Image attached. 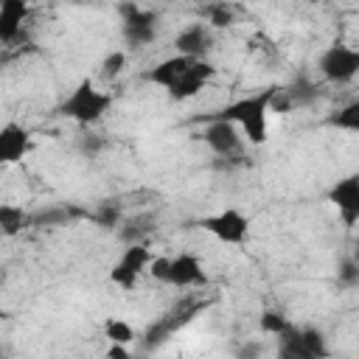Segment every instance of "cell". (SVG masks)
Here are the masks:
<instances>
[{
  "label": "cell",
  "mask_w": 359,
  "mask_h": 359,
  "mask_svg": "<svg viewBox=\"0 0 359 359\" xmlns=\"http://www.w3.org/2000/svg\"><path fill=\"white\" fill-rule=\"evenodd\" d=\"M264 356V345L258 339H247L236 348V359H261Z\"/></svg>",
  "instance_id": "cell-27"
},
{
  "label": "cell",
  "mask_w": 359,
  "mask_h": 359,
  "mask_svg": "<svg viewBox=\"0 0 359 359\" xmlns=\"http://www.w3.org/2000/svg\"><path fill=\"white\" fill-rule=\"evenodd\" d=\"M149 216H137V219H129V222H121L118 227V236L121 241L129 247V244H146V236L151 233V224H146Z\"/></svg>",
  "instance_id": "cell-18"
},
{
  "label": "cell",
  "mask_w": 359,
  "mask_h": 359,
  "mask_svg": "<svg viewBox=\"0 0 359 359\" xmlns=\"http://www.w3.org/2000/svg\"><path fill=\"white\" fill-rule=\"evenodd\" d=\"M31 224V216L14 205V202H0V233L3 236H20Z\"/></svg>",
  "instance_id": "cell-17"
},
{
  "label": "cell",
  "mask_w": 359,
  "mask_h": 359,
  "mask_svg": "<svg viewBox=\"0 0 359 359\" xmlns=\"http://www.w3.org/2000/svg\"><path fill=\"white\" fill-rule=\"evenodd\" d=\"M93 222H95L98 227H118V224L123 222V216H121V205L112 202V199L101 202V205L95 208V213H93Z\"/></svg>",
  "instance_id": "cell-23"
},
{
  "label": "cell",
  "mask_w": 359,
  "mask_h": 359,
  "mask_svg": "<svg viewBox=\"0 0 359 359\" xmlns=\"http://www.w3.org/2000/svg\"><path fill=\"white\" fill-rule=\"evenodd\" d=\"M202 140L210 146L213 154L224 157V160H233L241 154V132L233 126V123H224V121H208L205 132H202Z\"/></svg>",
  "instance_id": "cell-8"
},
{
  "label": "cell",
  "mask_w": 359,
  "mask_h": 359,
  "mask_svg": "<svg viewBox=\"0 0 359 359\" xmlns=\"http://www.w3.org/2000/svg\"><path fill=\"white\" fill-rule=\"evenodd\" d=\"M118 11L123 17V39L132 48H143V45H151L157 39V22H160V17L154 11L140 8L135 3H123Z\"/></svg>",
  "instance_id": "cell-6"
},
{
  "label": "cell",
  "mask_w": 359,
  "mask_h": 359,
  "mask_svg": "<svg viewBox=\"0 0 359 359\" xmlns=\"http://www.w3.org/2000/svg\"><path fill=\"white\" fill-rule=\"evenodd\" d=\"M174 48H177L180 56L202 59V56L213 48V31H210L205 22H191V25H185V28L174 36Z\"/></svg>",
  "instance_id": "cell-13"
},
{
  "label": "cell",
  "mask_w": 359,
  "mask_h": 359,
  "mask_svg": "<svg viewBox=\"0 0 359 359\" xmlns=\"http://www.w3.org/2000/svg\"><path fill=\"white\" fill-rule=\"evenodd\" d=\"M165 283L177 286V289H188V286H205L208 275L202 269V261L194 252H180L174 258H168V278Z\"/></svg>",
  "instance_id": "cell-12"
},
{
  "label": "cell",
  "mask_w": 359,
  "mask_h": 359,
  "mask_svg": "<svg viewBox=\"0 0 359 359\" xmlns=\"http://www.w3.org/2000/svg\"><path fill=\"white\" fill-rule=\"evenodd\" d=\"M258 328H261V334L280 337V334L289 328V320H286V314H280V311H275V309H264L261 317H258Z\"/></svg>",
  "instance_id": "cell-22"
},
{
  "label": "cell",
  "mask_w": 359,
  "mask_h": 359,
  "mask_svg": "<svg viewBox=\"0 0 359 359\" xmlns=\"http://www.w3.org/2000/svg\"><path fill=\"white\" fill-rule=\"evenodd\" d=\"M109 107H112V95L104 93V90H98L90 79H81L70 90V95L62 101L59 112L65 118L81 123V126H93V123H98L109 112Z\"/></svg>",
  "instance_id": "cell-1"
},
{
  "label": "cell",
  "mask_w": 359,
  "mask_h": 359,
  "mask_svg": "<svg viewBox=\"0 0 359 359\" xmlns=\"http://www.w3.org/2000/svg\"><path fill=\"white\" fill-rule=\"evenodd\" d=\"M6 320H8V311H6L3 306H0V323H6Z\"/></svg>",
  "instance_id": "cell-31"
},
{
  "label": "cell",
  "mask_w": 359,
  "mask_h": 359,
  "mask_svg": "<svg viewBox=\"0 0 359 359\" xmlns=\"http://www.w3.org/2000/svg\"><path fill=\"white\" fill-rule=\"evenodd\" d=\"M283 93H286V98H289L292 107H309V104H314V101L320 98V87H317V81H311L306 73L294 76L292 84L283 87Z\"/></svg>",
  "instance_id": "cell-16"
},
{
  "label": "cell",
  "mask_w": 359,
  "mask_h": 359,
  "mask_svg": "<svg viewBox=\"0 0 359 359\" xmlns=\"http://www.w3.org/2000/svg\"><path fill=\"white\" fill-rule=\"evenodd\" d=\"M104 337L109 339V345H129V342H135L137 334L126 320L109 317V320H104Z\"/></svg>",
  "instance_id": "cell-19"
},
{
  "label": "cell",
  "mask_w": 359,
  "mask_h": 359,
  "mask_svg": "<svg viewBox=\"0 0 359 359\" xmlns=\"http://www.w3.org/2000/svg\"><path fill=\"white\" fill-rule=\"evenodd\" d=\"M107 359H132V353H129L126 345H109L107 348Z\"/></svg>",
  "instance_id": "cell-30"
},
{
  "label": "cell",
  "mask_w": 359,
  "mask_h": 359,
  "mask_svg": "<svg viewBox=\"0 0 359 359\" xmlns=\"http://www.w3.org/2000/svg\"><path fill=\"white\" fill-rule=\"evenodd\" d=\"M79 149L84 151V154H90V157H95L101 149H104V140L98 137V135H84L81 137V143H79Z\"/></svg>",
  "instance_id": "cell-29"
},
{
  "label": "cell",
  "mask_w": 359,
  "mask_h": 359,
  "mask_svg": "<svg viewBox=\"0 0 359 359\" xmlns=\"http://www.w3.org/2000/svg\"><path fill=\"white\" fill-rule=\"evenodd\" d=\"M196 59H188V56H180V53H174V56H168V59H163V62H157L154 67H149L146 70V81H151V84H160V87H171L191 65H194Z\"/></svg>",
  "instance_id": "cell-15"
},
{
  "label": "cell",
  "mask_w": 359,
  "mask_h": 359,
  "mask_svg": "<svg viewBox=\"0 0 359 359\" xmlns=\"http://www.w3.org/2000/svg\"><path fill=\"white\" fill-rule=\"evenodd\" d=\"M149 261H151L149 244H129V247H123L121 258H118L115 266L109 269V280H112L115 286H121V289L129 292V289H135L137 278L146 272Z\"/></svg>",
  "instance_id": "cell-7"
},
{
  "label": "cell",
  "mask_w": 359,
  "mask_h": 359,
  "mask_svg": "<svg viewBox=\"0 0 359 359\" xmlns=\"http://www.w3.org/2000/svg\"><path fill=\"white\" fill-rule=\"evenodd\" d=\"M337 280H339L342 286H356V283H359V264H356V258H342V261H339Z\"/></svg>",
  "instance_id": "cell-26"
},
{
  "label": "cell",
  "mask_w": 359,
  "mask_h": 359,
  "mask_svg": "<svg viewBox=\"0 0 359 359\" xmlns=\"http://www.w3.org/2000/svg\"><path fill=\"white\" fill-rule=\"evenodd\" d=\"M123 67H126V53H123V50H112V53H107L104 62H101V79L109 81V79L121 76Z\"/></svg>",
  "instance_id": "cell-25"
},
{
  "label": "cell",
  "mask_w": 359,
  "mask_h": 359,
  "mask_svg": "<svg viewBox=\"0 0 359 359\" xmlns=\"http://www.w3.org/2000/svg\"><path fill=\"white\" fill-rule=\"evenodd\" d=\"M328 202L337 205L345 227H353L359 222V174H348L342 177L331 191H328Z\"/></svg>",
  "instance_id": "cell-9"
},
{
  "label": "cell",
  "mask_w": 359,
  "mask_h": 359,
  "mask_svg": "<svg viewBox=\"0 0 359 359\" xmlns=\"http://www.w3.org/2000/svg\"><path fill=\"white\" fill-rule=\"evenodd\" d=\"M328 123L337 129H345V132H359V101H351L342 109H337L328 118Z\"/></svg>",
  "instance_id": "cell-21"
},
{
  "label": "cell",
  "mask_w": 359,
  "mask_h": 359,
  "mask_svg": "<svg viewBox=\"0 0 359 359\" xmlns=\"http://www.w3.org/2000/svg\"><path fill=\"white\" fill-rule=\"evenodd\" d=\"M34 140H31V132L17 123V121H8L0 126V165H14L20 163L28 151H31Z\"/></svg>",
  "instance_id": "cell-10"
},
{
  "label": "cell",
  "mask_w": 359,
  "mask_h": 359,
  "mask_svg": "<svg viewBox=\"0 0 359 359\" xmlns=\"http://www.w3.org/2000/svg\"><path fill=\"white\" fill-rule=\"evenodd\" d=\"M202 17H205V25L213 31V28H230L233 25V6L230 3H210L202 8Z\"/></svg>",
  "instance_id": "cell-20"
},
{
  "label": "cell",
  "mask_w": 359,
  "mask_h": 359,
  "mask_svg": "<svg viewBox=\"0 0 359 359\" xmlns=\"http://www.w3.org/2000/svg\"><path fill=\"white\" fill-rule=\"evenodd\" d=\"M269 137V123L266 118H255V121H247L241 123V140L252 143V146H264Z\"/></svg>",
  "instance_id": "cell-24"
},
{
  "label": "cell",
  "mask_w": 359,
  "mask_h": 359,
  "mask_svg": "<svg viewBox=\"0 0 359 359\" xmlns=\"http://www.w3.org/2000/svg\"><path fill=\"white\" fill-rule=\"evenodd\" d=\"M213 73H216V67H213L210 62L196 59V62L168 87V98H171V101H188V98H194L199 90H205V84L213 79Z\"/></svg>",
  "instance_id": "cell-11"
},
{
  "label": "cell",
  "mask_w": 359,
  "mask_h": 359,
  "mask_svg": "<svg viewBox=\"0 0 359 359\" xmlns=\"http://www.w3.org/2000/svg\"><path fill=\"white\" fill-rule=\"evenodd\" d=\"M25 20H28V3L25 0H3L0 3V45L17 39Z\"/></svg>",
  "instance_id": "cell-14"
},
{
  "label": "cell",
  "mask_w": 359,
  "mask_h": 359,
  "mask_svg": "<svg viewBox=\"0 0 359 359\" xmlns=\"http://www.w3.org/2000/svg\"><path fill=\"white\" fill-rule=\"evenodd\" d=\"M146 272H149V278L165 283V278H168V258H151L149 266H146Z\"/></svg>",
  "instance_id": "cell-28"
},
{
  "label": "cell",
  "mask_w": 359,
  "mask_h": 359,
  "mask_svg": "<svg viewBox=\"0 0 359 359\" xmlns=\"http://www.w3.org/2000/svg\"><path fill=\"white\" fill-rule=\"evenodd\" d=\"M272 93H275V87H266V90H261V93H255V95H244V98H238V101H233V104H227V107L210 112L208 121H224V123L241 126V123H247V121L266 118Z\"/></svg>",
  "instance_id": "cell-4"
},
{
  "label": "cell",
  "mask_w": 359,
  "mask_h": 359,
  "mask_svg": "<svg viewBox=\"0 0 359 359\" xmlns=\"http://www.w3.org/2000/svg\"><path fill=\"white\" fill-rule=\"evenodd\" d=\"M199 227L208 230L222 244H236L238 247V244H244L250 238V219L236 208H224V210H219L213 216H205L199 222Z\"/></svg>",
  "instance_id": "cell-5"
},
{
  "label": "cell",
  "mask_w": 359,
  "mask_h": 359,
  "mask_svg": "<svg viewBox=\"0 0 359 359\" xmlns=\"http://www.w3.org/2000/svg\"><path fill=\"white\" fill-rule=\"evenodd\" d=\"M317 70H320V76H323L325 81L345 84V81H351V79L359 73V50L334 42L331 48H325V50L320 53Z\"/></svg>",
  "instance_id": "cell-3"
},
{
  "label": "cell",
  "mask_w": 359,
  "mask_h": 359,
  "mask_svg": "<svg viewBox=\"0 0 359 359\" xmlns=\"http://www.w3.org/2000/svg\"><path fill=\"white\" fill-rule=\"evenodd\" d=\"M275 359H328V339L314 325H292L278 337Z\"/></svg>",
  "instance_id": "cell-2"
}]
</instances>
